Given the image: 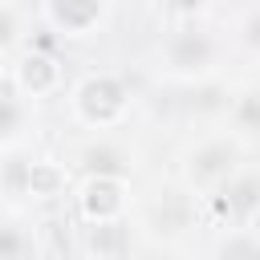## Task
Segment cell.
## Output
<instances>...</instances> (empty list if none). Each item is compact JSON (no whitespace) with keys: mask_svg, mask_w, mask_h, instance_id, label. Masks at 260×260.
Returning a JSON list of instances; mask_svg holds the SVG:
<instances>
[{"mask_svg":"<svg viewBox=\"0 0 260 260\" xmlns=\"http://www.w3.org/2000/svg\"><path fill=\"white\" fill-rule=\"evenodd\" d=\"M69 110L89 130H114L130 110V89L114 73H85L69 93Z\"/></svg>","mask_w":260,"mask_h":260,"instance_id":"1","label":"cell"},{"mask_svg":"<svg viewBox=\"0 0 260 260\" xmlns=\"http://www.w3.org/2000/svg\"><path fill=\"white\" fill-rule=\"evenodd\" d=\"M130 207V183L126 175H106V171H89L85 183L77 187V211L85 223H110L122 219Z\"/></svg>","mask_w":260,"mask_h":260,"instance_id":"2","label":"cell"},{"mask_svg":"<svg viewBox=\"0 0 260 260\" xmlns=\"http://www.w3.org/2000/svg\"><path fill=\"white\" fill-rule=\"evenodd\" d=\"M236 162H240V142L236 138H207L191 150L187 179L195 187H223L236 175Z\"/></svg>","mask_w":260,"mask_h":260,"instance_id":"3","label":"cell"},{"mask_svg":"<svg viewBox=\"0 0 260 260\" xmlns=\"http://www.w3.org/2000/svg\"><path fill=\"white\" fill-rule=\"evenodd\" d=\"M61 77H65V73H61V61H57L53 53H45V49L20 53L16 65H12V73H8L16 98H49V93H57Z\"/></svg>","mask_w":260,"mask_h":260,"instance_id":"4","label":"cell"},{"mask_svg":"<svg viewBox=\"0 0 260 260\" xmlns=\"http://www.w3.org/2000/svg\"><path fill=\"white\" fill-rule=\"evenodd\" d=\"M215 53H219V45H215V37L203 32V28H179V32H171V41H167V65H171L175 73H187V77L207 73V69L215 65Z\"/></svg>","mask_w":260,"mask_h":260,"instance_id":"5","label":"cell"},{"mask_svg":"<svg viewBox=\"0 0 260 260\" xmlns=\"http://www.w3.org/2000/svg\"><path fill=\"white\" fill-rule=\"evenodd\" d=\"M106 12H110V0H45V20L69 41L89 37L106 20Z\"/></svg>","mask_w":260,"mask_h":260,"instance_id":"6","label":"cell"},{"mask_svg":"<svg viewBox=\"0 0 260 260\" xmlns=\"http://www.w3.org/2000/svg\"><path fill=\"white\" fill-rule=\"evenodd\" d=\"M69 191V167H61L57 158H32L24 162V179H20V195L53 203Z\"/></svg>","mask_w":260,"mask_h":260,"instance_id":"7","label":"cell"},{"mask_svg":"<svg viewBox=\"0 0 260 260\" xmlns=\"http://www.w3.org/2000/svg\"><path fill=\"white\" fill-rule=\"evenodd\" d=\"M85 252H89V260H126L130 256V228H126V219L85 223Z\"/></svg>","mask_w":260,"mask_h":260,"instance_id":"8","label":"cell"},{"mask_svg":"<svg viewBox=\"0 0 260 260\" xmlns=\"http://www.w3.org/2000/svg\"><path fill=\"white\" fill-rule=\"evenodd\" d=\"M219 256L223 260H260V248H256L252 228H232L228 240H223V248H219Z\"/></svg>","mask_w":260,"mask_h":260,"instance_id":"9","label":"cell"},{"mask_svg":"<svg viewBox=\"0 0 260 260\" xmlns=\"http://www.w3.org/2000/svg\"><path fill=\"white\" fill-rule=\"evenodd\" d=\"M24 252H28L24 232L12 223H0V260H24Z\"/></svg>","mask_w":260,"mask_h":260,"instance_id":"10","label":"cell"},{"mask_svg":"<svg viewBox=\"0 0 260 260\" xmlns=\"http://www.w3.org/2000/svg\"><path fill=\"white\" fill-rule=\"evenodd\" d=\"M20 118H24L20 98H16V93H0V138H4V134H12V130L20 126Z\"/></svg>","mask_w":260,"mask_h":260,"instance_id":"11","label":"cell"},{"mask_svg":"<svg viewBox=\"0 0 260 260\" xmlns=\"http://www.w3.org/2000/svg\"><path fill=\"white\" fill-rule=\"evenodd\" d=\"M16 37H20V16H16V8H12V4H0V53H4V49H12V45H16Z\"/></svg>","mask_w":260,"mask_h":260,"instance_id":"12","label":"cell"},{"mask_svg":"<svg viewBox=\"0 0 260 260\" xmlns=\"http://www.w3.org/2000/svg\"><path fill=\"white\" fill-rule=\"evenodd\" d=\"M240 130H244V134L256 130V93H252V89L240 93Z\"/></svg>","mask_w":260,"mask_h":260,"instance_id":"13","label":"cell"},{"mask_svg":"<svg viewBox=\"0 0 260 260\" xmlns=\"http://www.w3.org/2000/svg\"><path fill=\"white\" fill-rule=\"evenodd\" d=\"M167 4H171L175 12H199V8L207 4V0H167Z\"/></svg>","mask_w":260,"mask_h":260,"instance_id":"14","label":"cell"},{"mask_svg":"<svg viewBox=\"0 0 260 260\" xmlns=\"http://www.w3.org/2000/svg\"><path fill=\"white\" fill-rule=\"evenodd\" d=\"M171 260H187V256H171Z\"/></svg>","mask_w":260,"mask_h":260,"instance_id":"15","label":"cell"},{"mask_svg":"<svg viewBox=\"0 0 260 260\" xmlns=\"http://www.w3.org/2000/svg\"><path fill=\"white\" fill-rule=\"evenodd\" d=\"M0 4H12V0H0Z\"/></svg>","mask_w":260,"mask_h":260,"instance_id":"16","label":"cell"}]
</instances>
